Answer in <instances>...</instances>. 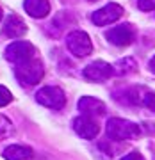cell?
<instances>
[{
  "instance_id": "cell-1",
  "label": "cell",
  "mask_w": 155,
  "mask_h": 160,
  "mask_svg": "<svg viewBox=\"0 0 155 160\" xmlns=\"http://www.w3.org/2000/svg\"><path fill=\"white\" fill-rule=\"evenodd\" d=\"M14 75H16V78L22 82L23 86H36L43 78L45 68H43V62L39 59H29L25 62L16 64Z\"/></svg>"
},
{
  "instance_id": "cell-2",
  "label": "cell",
  "mask_w": 155,
  "mask_h": 160,
  "mask_svg": "<svg viewBox=\"0 0 155 160\" xmlns=\"http://www.w3.org/2000/svg\"><path fill=\"white\" fill-rule=\"evenodd\" d=\"M107 135L112 141H128V139H136L139 135V126L128 119H121V118H111L107 121Z\"/></svg>"
},
{
  "instance_id": "cell-3",
  "label": "cell",
  "mask_w": 155,
  "mask_h": 160,
  "mask_svg": "<svg viewBox=\"0 0 155 160\" xmlns=\"http://www.w3.org/2000/svg\"><path fill=\"white\" fill-rule=\"evenodd\" d=\"M36 102L43 107H48V109L61 110L66 105V96H64V91L61 87L46 86L36 92Z\"/></svg>"
},
{
  "instance_id": "cell-4",
  "label": "cell",
  "mask_w": 155,
  "mask_h": 160,
  "mask_svg": "<svg viewBox=\"0 0 155 160\" xmlns=\"http://www.w3.org/2000/svg\"><path fill=\"white\" fill-rule=\"evenodd\" d=\"M66 46L75 57H86L93 52V43L84 30H73L66 38Z\"/></svg>"
},
{
  "instance_id": "cell-5",
  "label": "cell",
  "mask_w": 155,
  "mask_h": 160,
  "mask_svg": "<svg viewBox=\"0 0 155 160\" xmlns=\"http://www.w3.org/2000/svg\"><path fill=\"white\" fill-rule=\"evenodd\" d=\"M36 48L34 45H30L29 41H14L6 48V59L14 64L25 62L29 59H34Z\"/></svg>"
},
{
  "instance_id": "cell-6",
  "label": "cell",
  "mask_w": 155,
  "mask_h": 160,
  "mask_svg": "<svg viewBox=\"0 0 155 160\" xmlns=\"http://www.w3.org/2000/svg\"><path fill=\"white\" fill-rule=\"evenodd\" d=\"M105 38L109 39V43L116 46H128L136 39V29L130 23H123V25H118V27H112L111 30H107Z\"/></svg>"
},
{
  "instance_id": "cell-7",
  "label": "cell",
  "mask_w": 155,
  "mask_h": 160,
  "mask_svg": "<svg viewBox=\"0 0 155 160\" xmlns=\"http://www.w3.org/2000/svg\"><path fill=\"white\" fill-rule=\"evenodd\" d=\"M112 75H114V66L103 61H95L84 68V78H87L89 82H105Z\"/></svg>"
},
{
  "instance_id": "cell-8",
  "label": "cell",
  "mask_w": 155,
  "mask_h": 160,
  "mask_svg": "<svg viewBox=\"0 0 155 160\" xmlns=\"http://www.w3.org/2000/svg\"><path fill=\"white\" fill-rule=\"evenodd\" d=\"M121 14H123V7L120 4H107L103 6L102 9H98L91 14V20L95 25H109V23H114L116 20H120Z\"/></svg>"
},
{
  "instance_id": "cell-9",
  "label": "cell",
  "mask_w": 155,
  "mask_h": 160,
  "mask_svg": "<svg viewBox=\"0 0 155 160\" xmlns=\"http://www.w3.org/2000/svg\"><path fill=\"white\" fill-rule=\"evenodd\" d=\"M73 130L80 135L82 139H95L100 132V126L91 116H79L73 119Z\"/></svg>"
},
{
  "instance_id": "cell-10",
  "label": "cell",
  "mask_w": 155,
  "mask_h": 160,
  "mask_svg": "<svg viewBox=\"0 0 155 160\" xmlns=\"http://www.w3.org/2000/svg\"><path fill=\"white\" fill-rule=\"evenodd\" d=\"M79 110H80L84 116H103L105 114V103L96 100L93 96H82L79 100Z\"/></svg>"
},
{
  "instance_id": "cell-11",
  "label": "cell",
  "mask_w": 155,
  "mask_h": 160,
  "mask_svg": "<svg viewBox=\"0 0 155 160\" xmlns=\"http://www.w3.org/2000/svg\"><path fill=\"white\" fill-rule=\"evenodd\" d=\"M25 32H27V25H25V22H23L18 14H11V16L6 18V22H4V34H6L7 38L18 39V38H22Z\"/></svg>"
},
{
  "instance_id": "cell-12",
  "label": "cell",
  "mask_w": 155,
  "mask_h": 160,
  "mask_svg": "<svg viewBox=\"0 0 155 160\" xmlns=\"http://www.w3.org/2000/svg\"><path fill=\"white\" fill-rule=\"evenodd\" d=\"M23 7H25L27 14H30L32 18H45L50 12L48 0H25Z\"/></svg>"
},
{
  "instance_id": "cell-13",
  "label": "cell",
  "mask_w": 155,
  "mask_h": 160,
  "mask_svg": "<svg viewBox=\"0 0 155 160\" xmlns=\"http://www.w3.org/2000/svg\"><path fill=\"white\" fill-rule=\"evenodd\" d=\"M2 157L6 160H30L32 158V149L29 146H22V144H11L4 149Z\"/></svg>"
},
{
  "instance_id": "cell-14",
  "label": "cell",
  "mask_w": 155,
  "mask_h": 160,
  "mask_svg": "<svg viewBox=\"0 0 155 160\" xmlns=\"http://www.w3.org/2000/svg\"><path fill=\"white\" fill-rule=\"evenodd\" d=\"M136 68H137V64H136V61L130 57H125L121 59V61H118V62L114 64V73L116 75H130L136 71Z\"/></svg>"
},
{
  "instance_id": "cell-15",
  "label": "cell",
  "mask_w": 155,
  "mask_h": 160,
  "mask_svg": "<svg viewBox=\"0 0 155 160\" xmlns=\"http://www.w3.org/2000/svg\"><path fill=\"white\" fill-rule=\"evenodd\" d=\"M11 132H13V125H11V121H9V118L0 114V141L6 139Z\"/></svg>"
},
{
  "instance_id": "cell-16",
  "label": "cell",
  "mask_w": 155,
  "mask_h": 160,
  "mask_svg": "<svg viewBox=\"0 0 155 160\" xmlns=\"http://www.w3.org/2000/svg\"><path fill=\"white\" fill-rule=\"evenodd\" d=\"M143 105H144L148 110L155 112V92H152V91H146V92H144V94H143Z\"/></svg>"
},
{
  "instance_id": "cell-17",
  "label": "cell",
  "mask_w": 155,
  "mask_h": 160,
  "mask_svg": "<svg viewBox=\"0 0 155 160\" xmlns=\"http://www.w3.org/2000/svg\"><path fill=\"white\" fill-rule=\"evenodd\" d=\"M11 102H13V94H11V91H9L7 87L0 86V107H6V105H9Z\"/></svg>"
},
{
  "instance_id": "cell-18",
  "label": "cell",
  "mask_w": 155,
  "mask_h": 160,
  "mask_svg": "<svg viewBox=\"0 0 155 160\" xmlns=\"http://www.w3.org/2000/svg\"><path fill=\"white\" fill-rule=\"evenodd\" d=\"M137 7L141 11H155V0H137Z\"/></svg>"
},
{
  "instance_id": "cell-19",
  "label": "cell",
  "mask_w": 155,
  "mask_h": 160,
  "mask_svg": "<svg viewBox=\"0 0 155 160\" xmlns=\"http://www.w3.org/2000/svg\"><path fill=\"white\" fill-rule=\"evenodd\" d=\"M121 160H144L143 158V155L141 153H137V151H134V153H128V155H125Z\"/></svg>"
},
{
  "instance_id": "cell-20",
  "label": "cell",
  "mask_w": 155,
  "mask_h": 160,
  "mask_svg": "<svg viewBox=\"0 0 155 160\" xmlns=\"http://www.w3.org/2000/svg\"><path fill=\"white\" fill-rule=\"evenodd\" d=\"M150 71H152V73H155V55H153V59L150 61Z\"/></svg>"
},
{
  "instance_id": "cell-21",
  "label": "cell",
  "mask_w": 155,
  "mask_h": 160,
  "mask_svg": "<svg viewBox=\"0 0 155 160\" xmlns=\"http://www.w3.org/2000/svg\"><path fill=\"white\" fill-rule=\"evenodd\" d=\"M0 20H2V9H0Z\"/></svg>"
},
{
  "instance_id": "cell-22",
  "label": "cell",
  "mask_w": 155,
  "mask_h": 160,
  "mask_svg": "<svg viewBox=\"0 0 155 160\" xmlns=\"http://www.w3.org/2000/svg\"><path fill=\"white\" fill-rule=\"evenodd\" d=\"M89 2H96V0H89Z\"/></svg>"
}]
</instances>
